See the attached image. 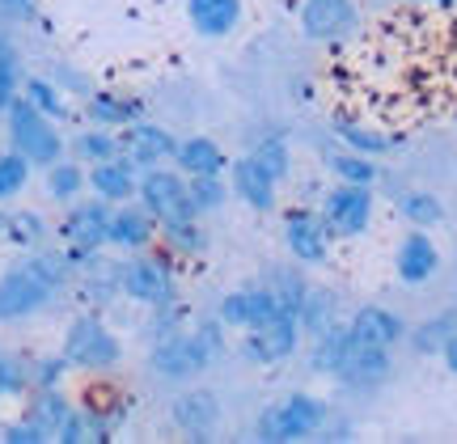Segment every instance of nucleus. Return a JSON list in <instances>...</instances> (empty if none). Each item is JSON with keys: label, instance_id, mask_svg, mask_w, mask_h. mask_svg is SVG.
Here are the masks:
<instances>
[{"label": "nucleus", "instance_id": "obj_1", "mask_svg": "<svg viewBox=\"0 0 457 444\" xmlns=\"http://www.w3.org/2000/svg\"><path fill=\"white\" fill-rule=\"evenodd\" d=\"M356 98L381 127H411L457 98V17L398 9L377 21L352 55Z\"/></svg>", "mask_w": 457, "mask_h": 444}, {"label": "nucleus", "instance_id": "obj_2", "mask_svg": "<svg viewBox=\"0 0 457 444\" xmlns=\"http://www.w3.org/2000/svg\"><path fill=\"white\" fill-rule=\"evenodd\" d=\"M60 284H64V259H51V254L26 259L21 267L0 275V317H26L43 309Z\"/></svg>", "mask_w": 457, "mask_h": 444}, {"label": "nucleus", "instance_id": "obj_3", "mask_svg": "<svg viewBox=\"0 0 457 444\" xmlns=\"http://www.w3.org/2000/svg\"><path fill=\"white\" fill-rule=\"evenodd\" d=\"M9 111V140H13V148L26 157L30 165H51L60 161V136H55V127L47 123V115L38 111V106H30V102H9L4 106Z\"/></svg>", "mask_w": 457, "mask_h": 444}, {"label": "nucleus", "instance_id": "obj_4", "mask_svg": "<svg viewBox=\"0 0 457 444\" xmlns=\"http://www.w3.org/2000/svg\"><path fill=\"white\" fill-rule=\"evenodd\" d=\"M322 423H327L322 402H313V398H305V394H293V398H284V402H276V407L262 411L254 436H259V440H279V444L305 440V436H313Z\"/></svg>", "mask_w": 457, "mask_h": 444}, {"label": "nucleus", "instance_id": "obj_5", "mask_svg": "<svg viewBox=\"0 0 457 444\" xmlns=\"http://www.w3.org/2000/svg\"><path fill=\"white\" fill-rule=\"evenodd\" d=\"M136 195L145 203L148 216H157V220H195L199 208L191 203L187 195V182L179 174H170V169H157V165H148L145 178H136Z\"/></svg>", "mask_w": 457, "mask_h": 444}, {"label": "nucleus", "instance_id": "obj_6", "mask_svg": "<svg viewBox=\"0 0 457 444\" xmlns=\"http://www.w3.org/2000/svg\"><path fill=\"white\" fill-rule=\"evenodd\" d=\"M216 351V330H199V334H165L157 351H153V368L162 377H174V381H187L195 377L204 364L212 360Z\"/></svg>", "mask_w": 457, "mask_h": 444}, {"label": "nucleus", "instance_id": "obj_7", "mask_svg": "<svg viewBox=\"0 0 457 444\" xmlns=\"http://www.w3.org/2000/svg\"><path fill=\"white\" fill-rule=\"evenodd\" d=\"M114 360H119V339L102 326V317H94V313L77 317L64 339V364L94 373V368H111Z\"/></svg>", "mask_w": 457, "mask_h": 444}, {"label": "nucleus", "instance_id": "obj_8", "mask_svg": "<svg viewBox=\"0 0 457 444\" xmlns=\"http://www.w3.org/2000/svg\"><path fill=\"white\" fill-rule=\"evenodd\" d=\"M390 373V347L381 343H369V339H360L347 330V343H343V356L335 364V373L330 377H339L343 385H356V390H373L381 385Z\"/></svg>", "mask_w": 457, "mask_h": 444}, {"label": "nucleus", "instance_id": "obj_9", "mask_svg": "<svg viewBox=\"0 0 457 444\" xmlns=\"http://www.w3.org/2000/svg\"><path fill=\"white\" fill-rule=\"evenodd\" d=\"M369 216H373V199H369V186L360 182H343L327 195L322 203V225L339 237H352V233L369 229Z\"/></svg>", "mask_w": 457, "mask_h": 444}, {"label": "nucleus", "instance_id": "obj_10", "mask_svg": "<svg viewBox=\"0 0 457 444\" xmlns=\"http://www.w3.org/2000/svg\"><path fill=\"white\" fill-rule=\"evenodd\" d=\"M356 4L352 0H305L301 4V30L310 34L313 43H343L356 30Z\"/></svg>", "mask_w": 457, "mask_h": 444}, {"label": "nucleus", "instance_id": "obj_11", "mask_svg": "<svg viewBox=\"0 0 457 444\" xmlns=\"http://www.w3.org/2000/svg\"><path fill=\"white\" fill-rule=\"evenodd\" d=\"M296 339H301V322H296V313H271L262 326L250 330V339H245V356L259 364H276L284 356H293L296 351Z\"/></svg>", "mask_w": 457, "mask_h": 444}, {"label": "nucleus", "instance_id": "obj_12", "mask_svg": "<svg viewBox=\"0 0 457 444\" xmlns=\"http://www.w3.org/2000/svg\"><path fill=\"white\" fill-rule=\"evenodd\" d=\"M119 292H128L131 300H145V305H165L170 300V271L157 259H128L119 267Z\"/></svg>", "mask_w": 457, "mask_h": 444}, {"label": "nucleus", "instance_id": "obj_13", "mask_svg": "<svg viewBox=\"0 0 457 444\" xmlns=\"http://www.w3.org/2000/svg\"><path fill=\"white\" fill-rule=\"evenodd\" d=\"M284 237L301 263H322L330 254V229L322 225V216L313 212H288L284 220Z\"/></svg>", "mask_w": 457, "mask_h": 444}, {"label": "nucleus", "instance_id": "obj_14", "mask_svg": "<svg viewBox=\"0 0 457 444\" xmlns=\"http://www.w3.org/2000/svg\"><path fill=\"white\" fill-rule=\"evenodd\" d=\"M106 225H111V208L106 203H81L72 208L64 220V237L77 254H94L98 246H106Z\"/></svg>", "mask_w": 457, "mask_h": 444}, {"label": "nucleus", "instance_id": "obj_15", "mask_svg": "<svg viewBox=\"0 0 457 444\" xmlns=\"http://www.w3.org/2000/svg\"><path fill=\"white\" fill-rule=\"evenodd\" d=\"M271 313H279L271 288H242V292H233L220 300V322H225V326L254 330V326H262Z\"/></svg>", "mask_w": 457, "mask_h": 444}, {"label": "nucleus", "instance_id": "obj_16", "mask_svg": "<svg viewBox=\"0 0 457 444\" xmlns=\"http://www.w3.org/2000/svg\"><path fill=\"white\" fill-rule=\"evenodd\" d=\"M174 136L165 127H153V123H128V132L119 140V148H128V161L131 165H157L162 157L174 152Z\"/></svg>", "mask_w": 457, "mask_h": 444}, {"label": "nucleus", "instance_id": "obj_17", "mask_svg": "<svg viewBox=\"0 0 457 444\" xmlns=\"http://www.w3.org/2000/svg\"><path fill=\"white\" fill-rule=\"evenodd\" d=\"M233 191H237L254 212H271V208H276V178H271L254 157H242V161L233 165Z\"/></svg>", "mask_w": 457, "mask_h": 444}, {"label": "nucleus", "instance_id": "obj_18", "mask_svg": "<svg viewBox=\"0 0 457 444\" xmlns=\"http://www.w3.org/2000/svg\"><path fill=\"white\" fill-rule=\"evenodd\" d=\"M174 428L187 432V436H208L212 423L220 419V407H216L212 394H204V390H191V394H182L174 402Z\"/></svg>", "mask_w": 457, "mask_h": 444}, {"label": "nucleus", "instance_id": "obj_19", "mask_svg": "<svg viewBox=\"0 0 457 444\" xmlns=\"http://www.w3.org/2000/svg\"><path fill=\"white\" fill-rule=\"evenodd\" d=\"M187 13H191V26L204 38H225L242 17V0H191Z\"/></svg>", "mask_w": 457, "mask_h": 444}, {"label": "nucleus", "instance_id": "obj_20", "mask_svg": "<svg viewBox=\"0 0 457 444\" xmlns=\"http://www.w3.org/2000/svg\"><path fill=\"white\" fill-rule=\"evenodd\" d=\"M89 186L98 191L106 203H128L136 195V169L123 157H111V161H98L94 174H89Z\"/></svg>", "mask_w": 457, "mask_h": 444}, {"label": "nucleus", "instance_id": "obj_21", "mask_svg": "<svg viewBox=\"0 0 457 444\" xmlns=\"http://www.w3.org/2000/svg\"><path fill=\"white\" fill-rule=\"evenodd\" d=\"M352 334H360V339H369V343H381V347H394L403 334H407V326H403V317L390 309H381V305H364V309L352 317Z\"/></svg>", "mask_w": 457, "mask_h": 444}, {"label": "nucleus", "instance_id": "obj_22", "mask_svg": "<svg viewBox=\"0 0 457 444\" xmlns=\"http://www.w3.org/2000/svg\"><path fill=\"white\" fill-rule=\"evenodd\" d=\"M170 157L179 161L182 174H220L225 169V148L216 140H208V136H191V140L174 144Z\"/></svg>", "mask_w": 457, "mask_h": 444}, {"label": "nucleus", "instance_id": "obj_23", "mask_svg": "<svg viewBox=\"0 0 457 444\" xmlns=\"http://www.w3.org/2000/svg\"><path fill=\"white\" fill-rule=\"evenodd\" d=\"M106 242L123 250H145L153 242V216L136 212V208H119L111 212V225H106Z\"/></svg>", "mask_w": 457, "mask_h": 444}, {"label": "nucleus", "instance_id": "obj_24", "mask_svg": "<svg viewBox=\"0 0 457 444\" xmlns=\"http://www.w3.org/2000/svg\"><path fill=\"white\" fill-rule=\"evenodd\" d=\"M436 271V246L428 242L424 233H411L403 250H398V280L403 284H424Z\"/></svg>", "mask_w": 457, "mask_h": 444}, {"label": "nucleus", "instance_id": "obj_25", "mask_svg": "<svg viewBox=\"0 0 457 444\" xmlns=\"http://www.w3.org/2000/svg\"><path fill=\"white\" fill-rule=\"evenodd\" d=\"M296 322H301V326L318 339L322 330H330L335 322H339V296L327 292V288H305V296H301V309H296Z\"/></svg>", "mask_w": 457, "mask_h": 444}, {"label": "nucleus", "instance_id": "obj_26", "mask_svg": "<svg viewBox=\"0 0 457 444\" xmlns=\"http://www.w3.org/2000/svg\"><path fill=\"white\" fill-rule=\"evenodd\" d=\"M339 140L347 148H356V152H394L403 136L394 132V127H369V123H339Z\"/></svg>", "mask_w": 457, "mask_h": 444}, {"label": "nucleus", "instance_id": "obj_27", "mask_svg": "<svg viewBox=\"0 0 457 444\" xmlns=\"http://www.w3.org/2000/svg\"><path fill=\"white\" fill-rule=\"evenodd\" d=\"M64 419H68V402L51 394V385H47V390L38 394V402L30 407V423L43 432V440H55L60 428H64Z\"/></svg>", "mask_w": 457, "mask_h": 444}, {"label": "nucleus", "instance_id": "obj_28", "mask_svg": "<svg viewBox=\"0 0 457 444\" xmlns=\"http://www.w3.org/2000/svg\"><path fill=\"white\" fill-rule=\"evenodd\" d=\"M457 334V313H441V317H432L424 326L411 334V347L415 351H445V343Z\"/></svg>", "mask_w": 457, "mask_h": 444}, {"label": "nucleus", "instance_id": "obj_29", "mask_svg": "<svg viewBox=\"0 0 457 444\" xmlns=\"http://www.w3.org/2000/svg\"><path fill=\"white\" fill-rule=\"evenodd\" d=\"M89 115L98 119V123L128 127V123H136L140 106H136V102H128V98H114V94H98V98H89Z\"/></svg>", "mask_w": 457, "mask_h": 444}, {"label": "nucleus", "instance_id": "obj_30", "mask_svg": "<svg viewBox=\"0 0 457 444\" xmlns=\"http://www.w3.org/2000/svg\"><path fill=\"white\" fill-rule=\"evenodd\" d=\"M85 411L94 419H102V423H114V419H123V394L114 390L111 381H98L89 390V398H85Z\"/></svg>", "mask_w": 457, "mask_h": 444}, {"label": "nucleus", "instance_id": "obj_31", "mask_svg": "<svg viewBox=\"0 0 457 444\" xmlns=\"http://www.w3.org/2000/svg\"><path fill=\"white\" fill-rule=\"evenodd\" d=\"M187 195H191V203H195L199 216H204V212H212V208L225 203V182H220V174H191Z\"/></svg>", "mask_w": 457, "mask_h": 444}, {"label": "nucleus", "instance_id": "obj_32", "mask_svg": "<svg viewBox=\"0 0 457 444\" xmlns=\"http://www.w3.org/2000/svg\"><path fill=\"white\" fill-rule=\"evenodd\" d=\"M330 169H335L343 182H360V186L377 182V165L369 161L364 152H356V148H352V152H335V157H330Z\"/></svg>", "mask_w": 457, "mask_h": 444}, {"label": "nucleus", "instance_id": "obj_33", "mask_svg": "<svg viewBox=\"0 0 457 444\" xmlns=\"http://www.w3.org/2000/svg\"><path fill=\"white\" fill-rule=\"evenodd\" d=\"M81 186H85L81 165H72V161H51L47 165V191L55 199H72Z\"/></svg>", "mask_w": 457, "mask_h": 444}, {"label": "nucleus", "instance_id": "obj_34", "mask_svg": "<svg viewBox=\"0 0 457 444\" xmlns=\"http://www.w3.org/2000/svg\"><path fill=\"white\" fill-rule=\"evenodd\" d=\"M343 343H347V330L335 322L330 330H322L318 334V347H313V368L318 373H335V364H339V356H343Z\"/></svg>", "mask_w": 457, "mask_h": 444}, {"label": "nucleus", "instance_id": "obj_35", "mask_svg": "<svg viewBox=\"0 0 457 444\" xmlns=\"http://www.w3.org/2000/svg\"><path fill=\"white\" fill-rule=\"evenodd\" d=\"M403 216L415 220V225H436V220H441V199L428 195V191H411V195L403 199Z\"/></svg>", "mask_w": 457, "mask_h": 444}, {"label": "nucleus", "instance_id": "obj_36", "mask_svg": "<svg viewBox=\"0 0 457 444\" xmlns=\"http://www.w3.org/2000/svg\"><path fill=\"white\" fill-rule=\"evenodd\" d=\"M26 174H30V161H26L21 152H9V157H0V199L17 195V191L26 186Z\"/></svg>", "mask_w": 457, "mask_h": 444}, {"label": "nucleus", "instance_id": "obj_37", "mask_svg": "<svg viewBox=\"0 0 457 444\" xmlns=\"http://www.w3.org/2000/svg\"><path fill=\"white\" fill-rule=\"evenodd\" d=\"M162 229H165V237L182 250V254H199V250L208 246V237L195 229V220H165Z\"/></svg>", "mask_w": 457, "mask_h": 444}, {"label": "nucleus", "instance_id": "obj_38", "mask_svg": "<svg viewBox=\"0 0 457 444\" xmlns=\"http://www.w3.org/2000/svg\"><path fill=\"white\" fill-rule=\"evenodd\" d=\"M77 157L89 165L111 161V157H119V140H111V136H102V132H85L81 140H77Z\"/></svg>", "mask_w": 457, "mask_h": 444}, {"label": "nucleus", "instance_id": "obj_39", "mask_svg": "<svg viewBox=\"0 0 457 444\" xmlns=\"http://www.w3.org/2000/svg\"><path fill=\"white\" fill-rule=\"evenodd\" d=\"M254 161L279 182L284 174H288V148H284V140H262V144L254 148Z\"/></svg>", "mask_w": 457, "mask_h": 444}, {"label": "nucleus", "instance_id": "obj_40", "mask_svg": "<svg viewBox=\"0 0 457 444\" xmlns=\"http://www.w3.org/2000/svg\"><path fill=\"white\" fill-rule=\"evenodd\" d=\"M4 233H9L13 242H21V246H34L43 229H38L34 212H4Z\"/></svg>", "mask_w": 457, "mask_h": 444}, {"label": "nucleus", "instance_id": "obj_41", "mask_svg": "<svg viewBox=\"0 0 457 444\" xmlns=\"http://www.w3.org/2000/svg\"><path fill=\"white\" fill-rule=\"evenodd\" d=\"M17 94V60H13V47L0 38V111L13 102Z\"/></svg>", "mask_w": 457, "mask_h": 444}, {"label": "nucleus", "instance_id": "obj_42", "mask_svg": "<svg viewBox=\"0 0 457 444\" xmlns=\"http://www.w3.org/2000/svg\"><path fill=\"white\" fill-rule=\"evenodd\" d=\"M26 102H30V106H38L43 115H60V111H64L60 94H55L47 81H26Z\"/></svg>", "mask_w": 457, "mask_h": 444}, {"label": "nucleus", "instance_id": "obj_43", "mask_svg": "<svg viewBox=\"0 0 457 444\" xmlns=\"http://www.w3.org/2000/svg\"><path fill=\"white\" fill-rule=\"evenodd\" d=\"M4 440H9V444H21V440L30 444V440H43V432H38V428L30 423V419H26V423H17V428L4 432Z\"/></svg>", "mask_w": 457, "mask_h": 444}, {"label": "nucleus", "instance_id": "obj_44", "mask_svg": "<svg viewBox=\"0 0 457 444\" xmlns=\"http://www.w3.org/2000/svg\"><path fill=\"white\" fill-rule=\"evenodd\" d=\"M0 9L9 17H30L34 13V0H0Z\"/></svg>", "mask_w": 457, "mask_h": 444}, {"label": "nucleus", "instance_id": "obj_45", "mask_svg": "<svg viewBox=\"0 0 457 444\" xmlns=\"http://www.w3.org/2000/svg\"><path fill=\"white\" fill-rule=\"evenodd\" d=\"M445 364H449V368L457 373V334L449 339V343H445Z\"/></svg>", "mask_w": 457, "mask_h": 444}, {"label": "nucleus", "instance_id": "obj_46", "mask_svg": "<svg viewBox=\"0 0 457 444\" xmlns=\"http://www.w3.org/2000/svg\"><path fill=\"white\" fill-rule=\"evenodd\" d=\"M424 4H449V0H424Z\"/></svg>", "mask_w": 457, "mask_h": 444}]
</instances>
